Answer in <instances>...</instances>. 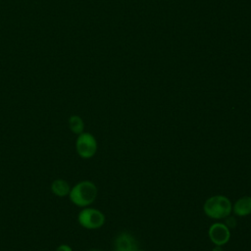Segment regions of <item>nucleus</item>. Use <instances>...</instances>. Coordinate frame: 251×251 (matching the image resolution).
<instances>
[{
	"label": "nucleus",
	"instance_id": "obj_1",
	"mask_svg": "<svg viewBox=\"0 0 251 251\" xmlns=\"http://www.w3.org/2000/svg\"><path fill=\"white\" fill-rule=\"evenodd\" d=\"M98 195V188L91 180H80L71 187L68 195L70 201L78 208L90 206Z\"/></svg>",
	"mask_w": 251,
	"mask_h": 251
},
{
	"label": "nucleus",
	"instance_id": "obj_2",
	"mask_svg": "<svg viewBox=\"0 0 251 251\" xmlns=\"http://www.w3.org/2000/svg\"><path fill=\"white\" fill-rule=\"evenodd\" d=\"M203 211L210 219H226L232 212V203L229 198L225 195H213L204 202Z\"/></svg>",
	"mask_w": 251,
	"mask_h": 251
},
{
	"label": "nucleus",
	"instance_id": "obj_3",
	"mask_svg": "<svg viewBox=\"0 0 251 251\" xmlns=\"http://www.w3.org/2000/svg\"><path fill=\"white\" fill-rule=\"evenodd\" d=\"M77 223L85 229H98L105 224L106 218L103 212L93 207H84L77 214Z\"/></svg>",
	"mask_w": 251,
	"mask_h": 251
},
{
	"label": "nucleus",
	"instance_id": "obj_4",
	"mask_svg": "<svg viewBox=\"0 0 251 251\" xmlns=\"http://www.w3.org/2000/svg\"><path fill=\"white\" fill-rule=\"evenodd\" d=\"M75 152L81 159L92 158L98 149V143L95 136L87 131H83L77 135L75 142Z\"/></svg>",
	"mask_w": 251,
	"mask_h": 251
},
{
	"label": "nucleus",
	"instance_id": "obj_5",
	"mask_svg": "<svg viewBox=\"0 0 251 251\" xmlns=\"http://www.w3.org/2000/svg\"><path fill=\"white\" fill-rule=\"evenodd\" d=\"M230 228L225 223H214L208 228V236L216 246H224L230 239Z\"/></svg>",
	"mask_w": 251,
	"mask_h": 251
},
{
	"label": "nucleus",
	"instance_id": "obj_6",
	"mask_svg": "<svg viewBox=\"0 0 251 251\" xmlns=\"http://www.w3.org/2000/svg\"><path fill=\"white\" fill-rule=\"evenodd\" d=\"M137 242L135 238L128 232H121L115 239V251H135Z\"/></svg>",
	"mask_w": 251,
	"mask_h": 251
},
{
	"label": "nucleus",
	"instance_id": "obj_7",
	"mask_svg": "<svg viewBox=\"0 0 251 251\" xmlns=\"http://www.w3.org/2000/svg\"><path fill=\"white\" fill-rule=\"evenodd\" d=\"M232 213L240 218L251 214V196H242L232 204Z\"/></svg>",
	"mask_w": 251,
	"mask_h": 251
},
{
	"label": "nucleus",
	"instance_id": "obj_8",
	"mask_svg": "<svg viewBox=\"0 0 251 251\" xmlns=\"http://www.w3.org/2000/svg\"><path fill=\"white\" fill-rule=\"evenodd\" d=\"M70 183L64 178H56L50 184V190L52 194L58 197H66L71 190Z\"/></svg>",
	"mask_w": 251,
	"mask_h": 251
},
{
	"label": "nucleus",
	"instance_id": "obj_9",
	"mask_svg": "<svg viewBox=\"0 0 251 251\" xmlns=\"http://www.w3.org/2000/svg\"><path fill=\"white\" fill-rule=\"evenodd\" d=\"M68 125H69L70 130L76 135L84 131V126H85L84 122L82 118L79 117L78 115H72L68 119Z\"/></svg>",
	"mask_w": 251,
	"mask_h": 251
},
{
	"label": "nucleus",
	"instance_id": "obj_10",
	"mask_svg": "<svg viewBox=\"0 0 251 251\" xmlns=\"http://www.w3.org/2000/svg\"><path fill=\"white\" fill-rule=\"evenodd\" d=\"M55 251H74L73 248L69 245V244H66V243H63V244H60L56 247Z\"/></svg>",
	"mask_w": 251,
	"mask_h": 251
},
{
	"label": "nucleus",
	"instance_id": "obj_11",
	"mask_svg": "<svg viewBox=\"0 0 251 251\" xmlns=\"http://www.w3.org/2000/svg\"><path fill=\"white\" fill-rule=\"evenodd\" d=\"M226 223H225V224H226L229 228H230V227L235 226V223H236V222H235L234 218H232V217L230 218V215H229V216H228V217H226Z\"/></svg>",
	"mask_w": 251,
	"mask_h": 251
},
{
	"label": "nucleus",
	"instance_id": "obj_12",
	"mask_svg": "<svg viewBox=\"0 0 251 251\" xmlns=\"http://www.w3.org/2000/svg\"><path fill=\"white\" fill-rule=\"evenodd\" d=\"M211 251H224V249L222 248V246H216L211 250Z\"/></svg>",
	"mask_w": 251,
	"mask_h": 251
},
{
	"label": "nucleus",
	"instance_id": "obj_13",
	"mask_svg": "<svg viewBox=\"0 0 251 251\" xmlns=\"http://www.w3.org/2000/svg\"><path fill=\"white\" fill-rule=\"evenodd\" d=\"M89 251H101V250H98V249H91V250H89Z\"/></svg>",
	"mask_w": 251,
	"mask_h": 251
},
{
	"label": "nucleus",
	"instance_id": "obj_14",
	"mask_svg": "<svg viewBox=\"0 0 251 251\" xmlns=\"http://www.w3.org/2000/svg\"><path fill=\"white\" fill-rule=\"evenodd\" d=\"M135 251H145V250H141V249H136Z\"/></svg>",
	"mask_w": 251,
	"mask_h": 251
}]
</instances>
